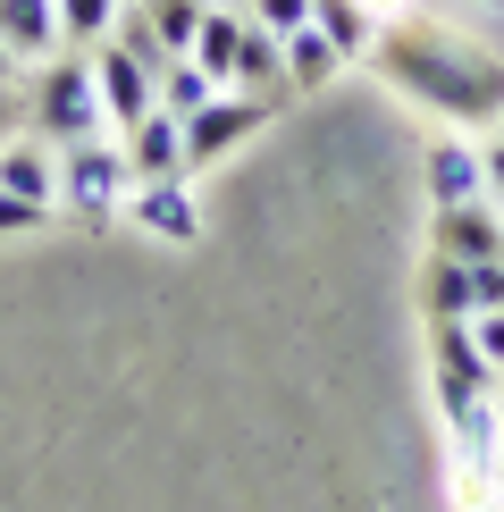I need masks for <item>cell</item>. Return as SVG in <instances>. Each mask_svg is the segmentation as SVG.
I'll list each match as a JSON object with an SVG mask.
<instances>
[{
    "label": "cell",
    "mask_w": 504,
    "mask_h": 512,
    "mask_svg": "<svg viewBox=\"0 0 504 512\" xmlns=\"http://www.w3.org/2000/svg\"><path fill=\"white\" fill-rule=\"evenodd\" d=\"M370 68L404 101L437 110L446 126H496L504 118V59L479 51V42H462V34H446V26H412V17L378 26Z\"/></svg>",
    "instance_id": "1"
},
{
    "label": "cell",
    "mask_w": 504,
    "mask_h": 512,
    "mask_svg": "<svg viewBox=\"0 0 504 512\" xmlns=\"http://www.w3.org/2000/svg\"><path fill=\"white\" fill-rule=\"evenodd\" d=\"M26 118L42 143H93L110 135V118H101V84H93V59H42V76L26 84Z\"/></svg>",
    "instance_id": "2"
},
{
    "label": "cell",
    "mask_w": 504,
    "mask_h": 512,
    "mask_svg": "<svg viewBox=\"0 0 504 512\" xmlns=\"http://www.w3.org/2000/svg\"><path fill=\"white\" fill-rule=\"evenodd\" d=\"M126 185H135V168H126L118 135H93V143H68V152H59V210H68L76 227H118L126 219Z\"/></svg>",
    "instance_id": "3"
},
{
    "label": "cell",
    "mask_w": 504,
    "mask_h": 512,
    "mask_svg": "<svg viewBox=\"0 0 504 512\" xmlns=\"http://www.w3.org/2000/svg\"><path fill=\"white\" fill-rule=\"evenodd\" d=\"M93 84H101V118H110V135H126V126H143L160 110L152 68H143L135 51H118V42H93Z\"/></svg>",
    "instance_id": "4"
},
{
    "label": "cell",
    "mask_w": 504,
    "mask_h": 512,
    "mask_svg": "<svg viewBox=\"0 0 504 512\" xmlns=\"http://www.w3.org/2000/svg\"><path fill=\"white\" fill-rule=\"evenodd\" d=\"M269 126V101H252V93H219V101H202L194 118H185V160L210 168V160H227L236 143H252Z\"/></svg>",
    "instance_id": "5"
},
{
    "label": "cell",
    "mask_w": 504,
    "mask_h": 512,
    "mask_svg": "<svg viewBox=\"0 0 504 512\" xmlns=\"http://www.w3.org/2000/svg\"><path fill=\"white\" fill-rule=\"evenodd\" d=\"M126 219L160 244H202V202L185 177H152V185H126Z\"/></svg>",
    "instance_id": "6"
},
{
    "label": "cell",
    "mask_w": 504,
    "mask_h": 512,
    "mask_svg": "<svg viewBox=\"0 0 504 512\" xmlns=\"http://www.w3.org/2000/svg\"><path fill=\"white\" fill-rule=\"evenodd\" d=\"M454 202H488V143L471 135L429 143V210H454Z\"/></svg>",
    "instance_id": "7"
},
{
    "label": "cell",
    "mask_w": 504,
    "mask_h": 512,
    "mask_svg": "<svg viewBox=\"0 0 504 512\" xmlns=\"http://www.w3.org/2000/svg\"><path fill=\"white\" fill-rule=\"evenodd\" d=\"M118 152H126V168H135V185H152V177H194V160H185V118H168V110H152L143 126H126Z\"/></svg>",
    "instance_id": "8"
},
{
    "label": "cell",
    "mask_w": 504,
    "mask_h": 512,
    "mask_svg": "<svg viewBox=\"0 0 504 512\" xmlns=\"http://www.w3.org/2000/svg\"><path fill=\"white\" fill-rule=\"evenodd\" d=\"M429 236L446 261H504V210L496 202H454L429 219Z\"/></svg>",
    "instance_id": "9"
},
{
    "label": "cell",
    "mask_w": 504,
    "mask_h": 512,
    "mask_svg": "<svg viewBox=\"0 0 504 512\" xmlns=\"http://www.w3.org/2000/svg\"><path fill=\"white\" fill-rule=\"evenodd\" d=\"M0 42H9L17 68H42V59H59V0H0Z\"/></svg>",
    "instance_id": "10"
},
{
    "label": "cell",
    "mask_w": 504,
    "mask_h": 512,
    "mask_svg": "<svg viewBox=\"0 0 504 512\" xmlns=\"http://www.w3.org/2000/svg\"><path fill=\"white\" fill-rule=\"evenodd\" d=\"M227 93H252V101H269V110H286V42L269 34V26H252L244 17V51H236V84Z\"/></svg>",
    "instance_id": "11"
},
{
    "label": "cell",
    "mask_w": 504,
    "mask_h": 512,
    "mask_svg": "<svg viewBox=\"0 0 504 512\" xmlns=\"http://www.w3.org/2000/svg\"><path fill=\"white\" fill-rule=\"evenodd\" d=\"M0 185H9V194H26V202H51V210H59V143L9 135V143H0Z\"/></svg>",
    "instance_id": "12"
},
{
    "label": "cell",
    "mask_w": 504,
    "mask_h": 512,
    "mask_svg": "<svg viewBox=\"0 0 504 512\" xmlns=\"http://www.w3.org/2000/svg\"><path fill=\"white\" fill-rule=\"evenodd\" d=\"M429 378H462L479 395L496 387V361L471 345V319H429Z\"/></svg>",
    "instance_id": "13"
},
{
    "label": "cell",
    "mask_w": 504,
    "mask_h": 512,
    "mask_svg": "<svg viewBox=\"0 0 504 512\" xmlns=\"http://www.w3.org/2000/svg\"><path fill=\"white\" fill-rule=\"evenodd\" d=\"M236 51H244V17L210 0V9H202V34H194V51H185V59H194L210 84H236Z\"/></svg>",
    "instance_id": "14"
},
{
    "label": "cell",
    "mask_w": 504,
    "mask_h": 512,
    "mask_svg": "<svg viewBox=\"0 0 504 512\" xmlns=\"http://www.w3.org/2000/svg\"><path fill=\"white\" fill-rule=\"evenodd\" d=\"M311 26L336 42V59H370V42H378V17L362 0H311Z\"/></svg>",
    "instance_id": "15"
},
{
    "label": "cell",
    "mask_w": 504,
    "mask_h": 512,
    "mask_svg": "<svg viewBox=\"0 0 504 512\" xmlns=\"http://www.w3.org/2000/svg\"><path fill=\"white\" fill-rule=\"evenodd\" d=\"M152 84H160V110H168V118H194L202 101H219V93H227V84H210V76L194 68V59H160Z\"/></svg>",
    "instance_id": "16"
},
{
    "label": "cell",
    "mask_w": 504,
    "mask_h": 512,
    "mask_svg": "<svg viewBox=\"0 0 504 512\" xmlns=\"http://www.w3.org/2000/svg\"><path fill=\"white\" fill-rule=\"evenodd\" d=\"M345 68V59H336V42L320 34V26H303V34H286V84L294 93H320V84Z\"/></svg>",
    "instance_id": "17"
},
{
    "label": "cell",
    "mask_w": 504,
    "mask_h": 512,
    "mask_svg": "<svg viewBox=\"0 0 504 512\" xmlns=\"http://www.w3.org/2000/svg\"><path fill=\"white\" fill-rule=\"evenodd\" d=\"M420 311L429 319H471V269L429 252V286H420Z\"/></svg>",
    "instance_id": "18"
},
{
    "label": "cell",
    "mask_w": 504,
    "mask_h": 512,
    "mask_svg": "<svg viewBox=\"0 0 504 512\" xmlns=\"http://www.w3.org/2000/svg\"><path fill=\"white\" fill-rule=\"evenodd\" d=\"M135 9L152 17L160 51H168V59H185V51H194V34H202V9H210V0H135Z\"/></svg>",
    "instance_id": "19"
},
{
    "label": "cell",
    "mask_w": 504,
    "mask_h": 512,
    "mask_svg": "<svg viewBox=\"0 0 504 512\" xmlns=\"http://www.w3.org/2000/svg\"><path fill=\"white\" fill-rule=\"evenodd\" d=\"M118 9H126V0H59V34H68V42H110Z\"/></svg>",
    "instance_id": "20"
},
{
    "label": "cell",
    "mask_w": 504,
    "mask_h": 512,
    "mask_svg": "<svg viewBox=\"0 0 504 512\" xmlns=\"http://www.w3.org/2000/svg\"><path fill=\"white\" fill-rule=\"evenodd\" d=\"M51 219H59L51 202H26V194H9V185H0V236H42Z\"/></svg>",
    "instance_id": "21"
},
{
    "label": "cell",
    "mask_w": 504,
    "mask_h": 512,
    "mask_svg": "<svg viewBox=\"0 0 504 512\" xmlns=\"http://www.w3.org/2000/svg\"><path fill=\"white\" fill-rule=\"evenodd\" d=\"M244 17H252V26H269V34L286 42V34H303V26H311V0H252Z\"/></svg>",
    "instance_id": "22"
},
{
    "label": "cell",
    "mask_w": 504,
    "mask_h": 512,
    "mask_svg": "<svg viewBox=\"0 0 504 512\" xmlns=\"http://www.w3.org/2000/svg\"><path fill=\"white\" fill-rule=\"evenodd\" d=\"M471 345H479V353H488L496 370H504V311H471Z\"/></svg>",
    "instance_id": "23"
},
{
    "label": "cell",
    "mask_w": 504,
    "mask_h": 512,
    "mask_svg": "<svg viewBox=\"0 0 504 512\" xmlns=\"http://www.w3.org/2000/svg\"><path fill=\"white\" fill-rule=\"evenodd\" d=\"M488 202H504V135L488 143Z\"/></svg>",
    "instance_id": "24"
},
{
    "label": "cell",
    "mask_w": 504,
    "mask_h": 512,
    "mask_svg": "<svg viewBox=\"0 0 504 512\" xmlns=\"http://www.w3.org/2000/svg\"><path fill=\"white\" fill-rule=\"evenodd\" d=\"M362 9L378 17V26H395V17H412V0H362Z\"/></svg>",
    "instance_id": "25"
},
{
    "label": "cell",
    "mask_w": 504,
    "mask_h": 512,
    "mask_svg": "<svg viewBox=\"0 0 504 512\" xmlns=\"http://www.w3.org/2000/svg\"><path fill=\"white\" fill-rule=\"evenodd\" d=\"M9 126H17V101H9V84H0V143H9Z\"/></svg>",
    "instance_id": "26"
},
{
    "label": "cell",
    "mask_w": 504,
    "mask_h": 512,
    "mask_svg": "<svg viewBox=\"0 0 504 512\" xmlns=\"http://www.w3.org/2000/svg\"><path fill=\"white\" fill-rule=\"evenodd\" d=\"M0 84H17V59H9V42H0Z\"/></svg>",
    "instance_id": "27"
},
{
    "label": "cell",
    "mask_w": 504,
    "mask_h": 512,
    "mask_svg": "<svg viewBox=\"0 0 504 512\" xmlns=\"http://www.w3.org/2000/svg\"><path fill=\"white\" fill-rule=\"evenodd\" d=\"M479 512H504V496H496V487H488V496H479Z\"/></svg>",
    "instance_id": "28"
},
{
    "label": "cell",
    "mask_w": 504,
    "mask_h": 512,
    "mask_svg": "<svg viewBox=\"0 0 504 512\" xmlns=\"http://www.w3.org/2000/svg\"><path fill=\"white\" fill-rule=\"evenodd\" d=\"M496 496H504V445H496Z\"/></svg>",
    "instance_id": "29"
},
{
    "label": "cell",
    "mask_w": 504,
    "mask_h": 512,
    "mask_svg": "<svg viewBox=\"0 0 504 512\" xmlns=\"http://www.w3.org/2000/svg\"><path fill=\"white\" fill-rule=\"evenodd\" d=\"M471 9H504V0H471Z\"/></svg>",
    "instance_id": "30"
},
{
    "label": "cell",
    "mask_w": 504,
    "mask_h": 512,
    "mask_svg": "<svg viewBox=\"0 0 504 512\" xmlns=\"http://www.w3.org/2000/svg\"><path fill=\"white\" fill-rule=\"evenodd\" d=\"M496 135H504V118H496Z\"/></svg>",
    "instance_id": "31"
}]
</instances>
